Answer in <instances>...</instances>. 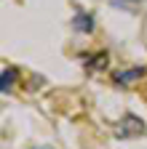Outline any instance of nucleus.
Returning a JSON list of instances; mask_svg holds the SVG:
<instances>
[{
	"label": "nucleus",
	"mask_w": 147,
	"mask_h": 149,
	"mask_svg": "<svg viewBox=\"0 0 147 149\" xmlns=\"http://www.w3.org/2000/svg\"><path fill=\"white\" fill-rule=\"evenodd\" d=\"M139 133H144V123H142L139 117H134V115H126V117L115 125V136H118V139L139 136Z\"/></svg>",
	"instance_id": "f257e3e1"
},
{
	"label": "nucleus",
	"mask_w": 147,
	"mask_h": 149,
	"mask_svg": "<svg viewBox=\"0 0 147 149\" xmlns=\"http://www.w3.org/2000/svg\"><path fill=\"white\" fill-rule=\"evenodd\" d=\"M142 74H144V69H142V67H134V69H126V72L115 74V83H118V85H128V83L139 80Z\"/></svg>",
	"instance_id": "f03ea898"
},
{
	"label": "nucleus",
	"mask_w": 147,
	"mask_h": 149,
	"mask_svg": "<svg viewBox=\"0 0 147 149\" xmlns=\"http://www.w3.org/2000/svg\"><path fill=\"white\" fill-rule=\"evenodd\" d=\"M13 80H16V72H13V69H3V85H0V91L8 93L11 85H13Z\"/></svg>",
	"instance_id": "7ed1b4c3"
},
{
	"label": "nucleus",
	"mask_w": 147,
	"mask_h": 149,
	"mask_svg": "<svg viewBox=\"0 0 147 149\" xmlns=\"http://www.w3.org/2000/svg\"><path fill=\"white\" fill-rule=\"evenodd\" d=\"M75 22H78V27H80L83 32H91V29H94V24H91V16H86V13H78Z\"/></svg>",
	"instance_id": "20e7f679"
},
{
	"label": "nucleus",
	"mask_w": 147,
	"mask_h": 149,
	"mask_svg": "<svg viewBox=\"0 0 147 149\" xmlns=\"http://www.w3.org/2000/svg\"><path fill=\"white\" fill-rule=\"evenodd\" d=\"M113 3H115L118 8H126V11H134V8H139V0H113Z\"/></svg>",
	"instance_id": "39448f33"
}]
</instances>
